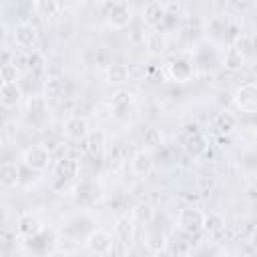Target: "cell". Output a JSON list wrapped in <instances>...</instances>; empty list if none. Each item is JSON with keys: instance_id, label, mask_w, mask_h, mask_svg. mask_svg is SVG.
<instances>
[{"instance_id": "obj_1", "label": "cell", "mask_w": 257, "mask_h": 257, "mask_svg": "<svg viewBox=\"0 0 257 257\" xmlns=\"http://www.w3.org/2000/svg\"><path fill=\"white\" fill-rule=\"evenodd\" d=\"M177 227L187 235H199L205 231V213L199 207H185L177 215Z\"/></svg>"}, {"instance_id": "obj_2", "label": "cell", "mask_w": 257, "mask_h": 257, "mask_svg": "<svg viewBox=\"0 0 257 257\" xmlns=\"http://www.w3.org/2000/svg\"><path fill=\"white\" fill-rule=\"evenodd\" d=\"M235 106L245 114L257 112V82H243L233 94Z\"/></svg>"}, {"instance_id": "obj_3", "label": "cell", "mask_w": 257, "mask_h": 257, "mask_svg": "<svg viewBox=\"0 0 257 257\" xmlns=\"http://www.w3.org/2000/svg\"><path fill=\"white\" fill-rule=\"evenodd\" d=\"M104 18L108 22V26H112L114 30H122L131 24L133 16H131V6L124 2V0H116V2H110L106 6V12H104Z\"/></svg>"}, {"instance_id": "obj_4", "label": "cell", "mask_w": 257, "mask_h": 257, "mask_svg": "<svg viewBox=\"0 0 257 257\" xmlns=\"http://www.w3.org/2000/svg\"><path fill=\"white\" fill-rule=\"evenodd\" d=\"M112 235L106 231V229H92L86 239H84V247L90 251V253H96V255H108L112 253Z\"/></svg>"}, {"instance_id": "obj_5", "label": "cell", "mask_w": 257, "mask_h": 257, "mask_svg": "<svg viewBox=\"0 0 257 257\" xmlns=\"http://www.w3.org/2000/svg\"><path fill=\"white\" fill-rule=\"evenodd\" d=\"M22 165L42 173L48 169L50 165V149L46 145H34V147H28L24 153H22Z\"/></svg>"}, {"instance_id": "obj_6", "label": "cell", "mask_w": 257, "mask_h": 257, "mask_svg": "<svg viewBox=\"0 0 257 257\" xmlns=\"http://www.w3.org/2000/svg\"><path fill=\"white\" fill-rule=\"evenodd\" d=\"M167 76L175 82H189L195 76V64L189 58H175L167 66Z\"/></svg>"}, {"instance_id": "obj_7", "label": "cell", "mask_w": 257, "mask_h": 257, "mask_svg": "<svg viewBox=\"0 0 257 257\" xmlns=\"http://www.w3.org/2000/svg\"><path fill=\"white\" fill-rule=\"evenodd\" d=\"M167 6L161 2V0H151L143 6V12H141V18L143 22L149 26V28H159L167 16Z\"/></svg>"}, {"instance_id": "obj_8", "label": "cell", "mask_w": 257, "mask_h": 257, "mask_svg": "<svg viewBox=\"0 0 257 257\" xmlns=\"http://www.w3.org/2000/svg\"><path fill=\"white\" fill-rule=\"evenodd\" d=\"M74 199H76L78 205L90 207V205H94L102 199V189L94 181H82L74 191Z\"/></svg>"}, {"instance_id": "obj_9", "label": "cell", "mask_w": 257, "mask_h": 257, "mask_svg": "<svg viewBox=\"0 0 257 257\" xmlns=\"http://www.w3.org/2000/svg\"><path fill=\"white\" fill-rule=\"evenodd\" d=\"M12 38H14V44L20 48H34L38 40L36 26L30 22H18L12 30Z\"/></svg>"}, {"instance_id": "obj_10", "label": "cell", "mask_w": 257, "mask_h": 257, "mask_svg": "<svg viewBox=\"0 0 257 257\" xmlns=\"http://www.w3.org/2000/svg\"><path fill=\"white\" fill-rule=\"evenodd\" d=\"M135 229H137L135 219L128 217V215H120L114 221V239L122 247H128L133 243V239H135Z\"/></svg>"}, {"instance_id": "obj_11", "label": "cell", "mask_w": 257, "mask_h": 257, "mask_svg": "<svg viewBox=\"0 0 257 257\" xmlns=\"http://www.w3.org/2000/svg\"><path fill=\"white\" fill-rule=\"evenodd\" d=\"M88 120L82 114H70L64 120V135L70 141H84L88 135Z\"/></svg>"}, {"instance_id": "obj_12", "label": "cell", "mask_w": 257, "mask_h": 257, "mask_svg": "<svg viewBox=\"0 0 257 257\" xmlns=\"http://www.w3.org/2000/svg\"><path fill=\"white\" fill-rule=\"evenodd\" d=\"M183 149H185V153H187L189 157L199 159V157H203V155L207 153L209 143H207L205 135H203L201 131H197V133H193V135L183 137Z\"/></svg>"}, {"instance_id": "obj_13", "label": "cell", "mask_w": 257, "mask_h": 257, "mask_svg": "<svg viewBox=\"0 0 257 257\" xmlns=\"http://www.w3.org/2000/svg\"><path fill=\"white\" fill-rule=\"evenodd\" d=\"M78 173H80V163H78V159L62 157V159L56 161V165H54V175H56V179H60L62 183L76 179Z\"/></svg>"}, {"instance_id": "obj_14", "label": "cell", "mask_w": 257, "mask_h": 257, "mask_svg": "<svg viewBox=\"0 0 257 257\" xmlns=\"http://www.w3.org/2000/svg\"><path fill=\"white\" fill-rule=\"evenodd\" d=\"M153 165H155L153 155H151V151H147V149H141V151H137V153L131 157V171H133L137 177H147V175L153 171Z\"/></svg>"}, {"instance_id": "obj_15", "label": "cell", "mask_w": 257, "mask_h": 257, "mask_svg": "<svg viewBox=\"0 0 257 257\" xmlns=\"http://www.w3.org/2000/svg\"><path fill=\"white\" fill-rule=\"evenodd\" d=\"M22 96H24V92H22L18 82H2V86H0V104L4 108L16 106Z\"/></svg>"}, {"instance_id": "obj_16", "label": "cell", "mask_w": 257, "mask_h": 257, "mask_svg": "<svg viewBox=\"0 0 257 257\" xmlns=\"http://www.w3.org/2000/svg\"><path fill=\"white\" fill-rule=\"evenodd\" d=\"M16 231H18L22 237L28 239V237H34V235H38L40 231H44V225H42V221H40L36 215L26 213V215H22V217L18 219Z\"/></svg>"}, {"instance_id": "obj_17", "label": "cell", "mask_w": 257, "mask_h": 257, "mask_svg": "<svg viewBox=\"0 0 257 257\" xmlns=\"http://www.w3.org/2000/svg\"><path fill=\"white\" fill-rule=\"evenodd\" d=\"M221 64H223L227 70L237 72V70H241V68L245 66V52H243L239 46L231 44V46H227V50H225V54H223V58H221Z\"/></svg>"}, {"instance_id": "obj_18", "label": "cell", "mask_w": 257, "mask_h": 257, "mask_svg": "<svg viewBox=\"0 0 257 257\" xmlns=\"http://www.w3.org/2000/svg\"><path fill=\"white\" fill-rule=\"evenodd\" d=\"M22 177V167L12 163V161H4L0 167V183L2 187H16L20 183Z\"/></svg>"}, {"instance_id": "obj_19", "label": "cell", "mask_w": 257, "mask_h": 257, "mask_svg": "<svg viewBox=\"0 0 257 257\" xmlns=\"http://www.w3.org/2000/svg\"><path fill=\"white\" fill-rule=\"evenodd\" d=\"M128 66L122 64V62H110L106 68H104V78L108 84H124L128 80Z\"/></svg>"}, {"instance_id": "obj_20", "label": "cell", "mask_w": 257, "mask_h": 257, "mask_svg": "<svg viewBox=\"0 0 257 257\" xmlns=\"http://www.w3.org/2000/svg\"><path fill=\"white\" fill-rule=\"evenodd\" d=\"M213 126H215L217 133H221V135H231V133L237 128V118H235L233 112H229V110H221V112L215 114V118H213Z\"/></svg>"}, {"instance_id": "obj_21", "label": "cell", "mask_w": 257, "mask_h": 257, "mask_svg": "<svg viewBox=\"0 0 257 257\" xmlns=\"http://www.w3.org/2000/svg\"><path fill=\"white\" fill-rule=\"evenodd\" d=\"M195 62H197L199 66H203L205 70L211 68V66H215V62H217L215 46H213V44H207V42L199 44V48H197V52H195Z\"/></svg>"}, {"instance_id": "obj_22", "label": "cell", "mask_w": 257, "mask_h": 257, "mask_svg": "<svg viewBox=\"0 0 257 257\" xmlns=\"http://www.w3.org/2000/svg\"><path fill=\"white\" fill-rule=\"evenodd\" d=\"M133 102H135L133 92H128V90H116V92L112 94L110 108H112L118 116H122V114H124V110H128V108L133 106Z\"/></svg>"}, {"instance_id": "obj_23", "label": "cell", "mask_w": 257, "mask_h": 257, "mask_svg": "<svg viewBox=\"0 0 257 257\" xmlns=\"http://www.w3.org/2000/svg\"><path fill=\"white\" fill-rule=\"evenodd\" d=\"M84 141H86V149L92 155H100L106 145V133H104V128H92V131H88Z\"/></svg>"}, {"instance_id": "obj_24", "label": "cell", "mask_w": 257, "mask_h": 257, "mask_svg": "<svg viewBox=\"0 0 257 257\" xmlns=\"http://www.w3.org/2000/svg\"><path fill=\"white\" fill-rule=\"evenodd\" d=\"M133 219L139 225H151L155 221V207L151 203H137L133 207Z\"/></svg>"}, {"instance_id": "obj_25", "label": "cell", "mask_w": 257, "mask_h": 257, "mask_svg": "<svg viewBox=\"0 0 257 257\" xmlns=\"http://www.w3.org/2000/svg\"><path fill=\"white\" fill-rule=\"evenodd\" d=\"M26 112L32 114V116H44L48 112V98L42 94H30L28 100H26Z\"/></svg>"}, {"instance_id": "obj_26", "label": "cell", "mask_w": 257, "mask_h": 257, "mask_svg": "<svg viewBox=\"0 0 257 257\" xmlns=\"http://www.w3.org/2000/svg\"><path fill=\"white\" fill-rule=\"evenodd\" d=\"M34 12L40 18H52L60 12L58 0H34Z\"/></svg>"}, {"instance_id": "obj_27", "label": "cell", "mask_w": 257, "mask_h": 257, "mask_svg": "<svg viewBox=\"0 0 257 257\" xmlns=\"http://www.w3.org/2000/svg\"><path fill=\"white\" fill-rule=\"evenodd\" d=\"M46 66H48V62H46V58H44L42 52L32 50V52L28 54V58H26V68H28V72L40 76V74L46 72Z\"/></svg>"}, {"instance_id": "obj_28", "label": "cell", "mask_w": 257, "mask_h": 257, "mask_svg": "<svg viewBox=\"0 0 257 257\" xmlns=\"http://www.w3.org/2000/svg\"><path fill=\"white\" fill-rule=\"evenodd\" d=\"M141 143H143V149H147V151L153 153V151H157V149L163 145V135H161L159 128H155V126H147L145 133H143Z\"/></svg>"}, {"instance_id": "obj_29", "label": "cell", "mask_w": 257, "mask_h": 257, "mask_svg": "<svg viewBox=\"0 0 257 257\" xmlns=\"http://www.w3.org/2000/svg\"><path fill=\"white\" fill-rule=\"evenodd\" d=\"M167 243H169V241H167L165 233L153 231V233H149L147 239H145V249L151 251V253H161V251L167 249Z\"/></svg>"}, {"instance_id": "obj_30", "label": "cell", "mask_w": 257, "mask_h": 257, "mask_svg": "<svg viewBox=\"0 0 257 257\" xmlns=\"http://www.w3.org/2000/svg\"><path fill=\"white\" fill-rule=\"evenodd\" d=\"M64 92V80L58 76H46L44 78V96L46 98H58Z\"/></svg>"}, {"instance_id": "obj_31", "label": "cell", "mask_w": 257, "mask_h": 257, "mask_svg": "<svg viewBox=\"0 0 257 257\" xmlns=\"http://www.w3.org/2000/svg\"><path fill=\"white\" fill-rule=\"evenodd\" d=\"M225 229V217L217 211L205 213V231L209 233H221Z\"/></svg>"}, {"instance_id": "obj_32", "label": "cell", "mask_w": 257, "mask_h": 257, "mask_svg": "<svg viewBox=\"0 0 257 257\" xmlns=\"http://www.w3.org/2000/svg\"><path fill=\"white\" fill-rule=\"evenodd\" d=\"M0 76H2V82H18L20 72H18L16 62H4L0 68Z\"/></svg>"}, {"instance_id": "obj_33", "label": "cell", "mask_w": 257, "mask_h": 257, "mask_svg": "<svg viewBox=\"0 0 257 257\" xmlns=\"http://www.w3.org/2000/svg\"><path fill=\"white\" fill-rule=\"evenodd\" d=\"M147 48H149L151 54H161V52L165 50V40L161 38L159 32H157V34H151V36L147 38Z\"/></svg>"}, {"instance_id": "obj_34", "label": "cell", "mask_w": 257, "mask_h": 257, "mask_svg": "<svg viewBox=\"0 0 257 257\" xmlns=\"http://www.w3.org/2000/svg\"><path fill=\"white\" fill-rule=\"evenodd\" d=\"M94 62L98 64V66H102V68H106L110 62H112V56H110V50L108 48H96V52H94Z\"/></svg>"}, {"instance_id": "obj_35", "label": "cell", "mask_w": 257, "mask_h": 257, "mask_svg": "<svg viewBox=\"0 0 257 257\" xmlns=\"http://www.w3.org/2000/svg\"><path fill=\"white\" fill-rule=\"evenodd\" d=\"M229 26H231V24H229L225 18H221V16H217V18H213V20H211V30H213L215 34H221L223 38L227 36Z\"/></svg>"}, {"instance_id": "obj_36", "label": "cell", "mask_w": 257, "mask_h": 257, "mask_svg": "<svg viewBox=\"0 0 257 257\" xmlns=\"http://www.w3.org/2000/svg\"><path fill=\"white\" fill-rule=\"evenodd\" d=\"M34 80H36V74H32V72H26L24 76H20L18 84H20V88H22L24 94H30V92H32V88H34V84H36Z\"/></svg>"}, {"instance_id": "obj_37", "label": "cell", "mask_w": 257, "mask_h": 257, "mask_svg": "<svg viewBox=\"0 0 257 257\" xmlns=\"http://www.w3.org/2000/svg\"><path fill=\"white\" fill-rule=\"evenodd\" d=\"M122 163H124V159H122V155H120V149H112V151L108 153V157H106V165H108L112 171H116L118 167H122Z\"/></svg>"}, {"instance_id": "obj_38", "label": "cell", "mask_w": 257, "mask_h": 257, "mask_svg": "<svg viewBox=\"0 0 257 257\" xmlns=\"http://www.w3.org/2000/svg\"><path fill=\"white\" fill-rule=\"evenodd\" d=\"M14 128H16V124H14V122H6V124H4V128H2L4 141H8V139H14Z\"/></svg>"}, {"instance_id": "obj_39", "label": "cell", "mask_w": 257, "mask_h": 257, "mask_svg": "<svg viewBox=\"0 0 257 257\" xmlns=\"http://www.w3.org/2000/svg\"><path fill=\"white\" fill-rule=\"evenodd\" d=\"M251 48H253V50L257 52V32H255V34L251 36Z\"/></svg>"}]
</instances>
